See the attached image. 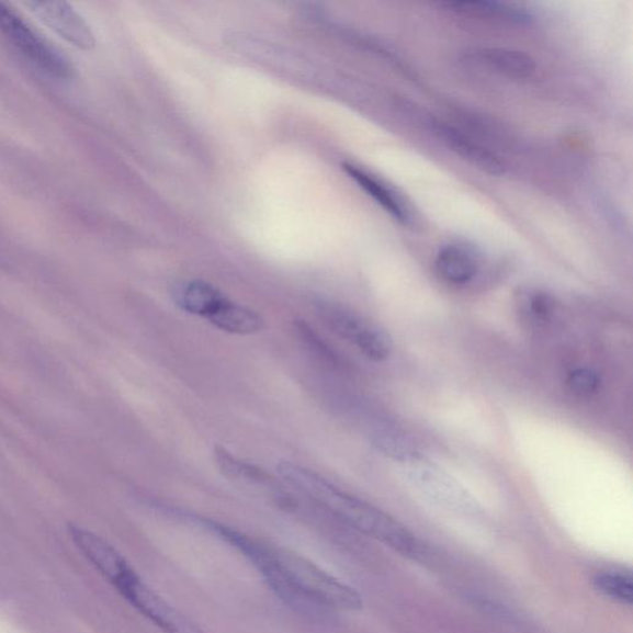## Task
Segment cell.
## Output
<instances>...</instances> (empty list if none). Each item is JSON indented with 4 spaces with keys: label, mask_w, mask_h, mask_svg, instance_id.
Here are the masks:
<instances>
[{
    "label": "cell",
    "mask_w": 633,
    "mask_h": 633,
    "mask_svg": "<svg viewBox=\"0 0 633 633\" xmlns=\"http://www.w3.org/2000/svg\"><path fill=\"white\" fill-rule=\"evenodd\" d=\"M406 465L408 481L426 499L462 518L472 520L483 518L481 504L442 467L423 460L422 455Z\"/></svg>",
    "instance_id": "3"
},
{
    "label": "cell",
    "mask_w": 633,
    "mask_h": 633,
    "mask_svg": "<svg viewBox=\"0 0 633 633\" xmlns=\"http://www.w3.org/2000/svg\"><path fill=\"white\" fill-rule=\"evenodd\" d=\"M0 32L19 53L47 75L55 78L71 77L72 67L66 57L4 3H0Z\"/></svg>",
    "instance_id": "5"
},
{
    "label": "cell",
    "mask_w": 633,
    "mask_h": 633,
    "mask_svg": "<svg viewBox=\"0 0 633 633\" xmlns=\"http://www.w3.org/2000/svg\"><path fill=\"white\" fill-rule=\"evenodd\" d=\"M314 308L326 326L373 362H385L393 354L392 337L372 320L332 302L319 301Z\"/></svg>",
    "instance_id": "4"
},
{
    "label": "cell",
    "mask_w": 633,
    "mask_h": 633,
    "mask_svg": "<svg viewBox=\"0 0 633 633\" xmlns=\"http://www.w3.org/2000/svg\"><path fill=\"white\" fill-rule=\"evenodd\" d=\"M25 5L65 42L89 52L95 46L92 29L71 4L64 2H29Z\"/></svg>",
    "instance_id": "6"
},
{
    "label": "cell",
    "mask_w": 633,
    "mask_h": 633,
    "mask_svg": "<svg viewBox=\"0 0 633 633\" xmlns=\"http://www.w3.org/2000/svg\"><path fill=\"white\" fill-rule=\"evenodd\" d=\"M567 386L573 395L578 397H590L599 392L601 376L588 366H579L570 370L567 375Z\"/></svg>",
    "instance_id": "18"
},
{
    "label": "cell",
    "mask_w": 633,
    "mask_h": 633,
    "mask_svg": "<svg viewBox=\"0 0 633 633\" xmlns=\"http://www.w3.org/2000/svg\"><path fill=\"white\" fill-rule=\"evenodd\" d=\"M592 586L603 597L621 603V606H632L633 580L630 572L620 569L601 570L592 577Z\"/></svg>",
    "instance_id": "14"
},
{
    "label": "cell",
    "mask_w": 633,
    "mask_h": 633,
    "mask_svg": "<svg viewBox=\"0 0 633 633\" xmlns=\"http://www.w3.org/2000/svg\"><path fill=\"white\" fill-rule=\"evenodd\" d=\"M433 133L443 142L448 148L455 152L460 158L473 165L491 177H500L506 172V165L488 149H485L478 143L467 139L462 133L441 122H432Z\"/></svg>",
    "instance_id": "7"
},
{
    "label": "cell",
    "mask_w": 633,
    "mask_h": 633,
    "mask_svg": "<svg viewBox=\"0 0 633 633\" xmlns=\"http://www.w3.org/2000/svg\"><path fill=\"white\" fill-rule=\"evenodd\" d=\"M519 315L523 323L531 326H543L550 323L556 310V301L544 291H529L519 299Z\"/></svg>",
    "instance_id": "15"
},
{
    "label": "cell",
    "mask_w": 633,
    "mask_h": 633,
    "mask_svg": "<svg viewBox=\"0 0 633 633\" xmlns=\"http://www.w3.org/2000/svg\"><path fill=\"white\" fill-rule=\"evenodd\" d=\"M121 596L165 633H204L193 621L155 592L128 562L105 579Z\"/></svg>",
    "instance_id": "2"
},
{
    "label": "cell",
    "mask_w": 633,
    "mask_h": 633,
    "mask_svg": "<svg viewBox=\"0 0 633 633\" xmlns=\"http://www.w3.org/2000/svg\"><path fill=\"white\" fill-rule=\"evenodd\" d=\"M434 268L438 276L447 284L463 286L478 275L481 258L471 248L450 245L438 251Z\"/></svg>",
    "instance_id": "10"
},
{
    "label": "cell",
    "mask_w": 633,
    "mask_h": 633,
    "mask_svg": "<svg viewBox=\"0 0 633 633\" xmlns=\"http://www.w3.org/2000/svg\"><path fill=\"white\" fill-rule=\"evenodd\" d=\"M173 299L183 312L206 319L210 324L230 298L210 282L194 280L174 289Z\"/></svg>",
    "instance_id": "8"
},
{
    "label": "cell",
    "mask_w": 633,
    "mask_h": 633,
    "mask_svg": "<svg viewBox=\"0 0 633 633\" xmlns=\"http://www.w3.org/2000/svg\"><path fill=\"white\" fill-rule=\"evenodd\" d=\"M214 456H216V462L221 471L230 476V478L261 485L271 483L267 472L260 470V467L255 464L239 460V457L230 454L226 448L216 447Z\"/></svg>",
    "instance_id": "16"
},
{
    "label": "cell",
    "mask_w": 633,
    "mask_h": 633,
    "mask_svg": "<svg viewBox=\"0 0 633 633\" xmlns=\"http://www.w3.org/2000/svg\"><path fill=\"white\" fill-rule=\"evenodd\" d=\"M344 170L349 173L360 188H362L369 196H372L380 206H382L393 218L402 224H410L412 221L411 212L403 197L387 186L384 182L377 180L365 172L364 170L354 167V165H344Z\"/></svg>",
    "instance_id": "11"
},
{
    "label": "cell",
    "mask_w": 633,
    "mask_h": 633,
    "mask_svg": "<svg viewBox=\"0 0 633 633\" xmlns=\"http://www.w3.org/2000/svg\"><path fill=\"white\" fill-rule=\"evenodd\" d=\"M211 325L223 332L237 336L259 334L265 327V319L257 310L229 299Z\"/></svg>",
    "instance_id": "12"
},
{
    "label": "cell",
    "mask_w": 633,
    "mask_h": 633,
    "mask_svg": "<svg viewBox=\"0 0 633 633\" xmlns=\"http://www.w3.org/2000/svg\"><path fill=\"white\" fill-rule=\"evenodd\" d=\"M470 61L512 80H528L534 71L533 58L523 52L504 47H484L466 55Z\"/></svg>",
    "instance_id": "9"
},
{
    "label": "cell",
    "mask_w": 633,
    "mask_h": 633,
    "mask_svg": "<svg viewBox=\"0 0 633 633\" xmlns=\"http://www.w3.org/2000/svg\"><path fill=\"white\" fill-rule=\"evenodd\" d=\"M278 473L292 488L306 495L369 538L382 542L404 556L411 558L421 556L422 545L414 533L376 506L338 488L332 482L308 467L281 462L278 465Z\"/></svg>",
    "instance_id": "1"
},
{
    "label": "cell",
    "mask_w": 633,
    "mask_h": 633,
    "mask_svg": "<svg viewBox=\"0 0 633 633\" xmlns=\"http://www.w3.org/2000/svg\"><path fill=\"white\" fill-rule=\"evenodd\" d=\"M372 442L378 452L396 462L407 464L421 456L410 438L394 428H377L372 434Z\"/></svg>",
    "instance_id": "13"
},
{
    "label": "cell",
    "mask_w": 633,
    "mask_h": 633,
    "mask_svg": "<svg viewBox=\"0 0 633 633\" xmlns=\"http://www.w3.org/2000/svg\"><path fill=\"white\" fill-rule=\"evenodd\" d=\"M444 7L454 12L481 16H500L513 22H529L531 16L518 5L500 2H448Z\"/></svg>",
    "instance_id": "17"
}]
</instances>
